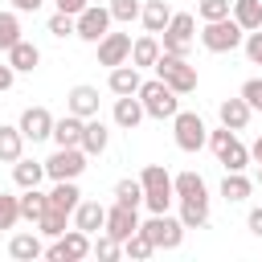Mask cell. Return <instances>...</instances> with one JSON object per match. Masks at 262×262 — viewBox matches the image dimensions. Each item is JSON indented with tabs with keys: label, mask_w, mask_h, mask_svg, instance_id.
I'll use <instances>...</instances> for the list:
<instances>
[{
	"label": "cell",
	"mask_w": 262,
	"mask_h": 262,
	"mask_svg": "<svg viewBox=\"0 0 262 262\" xmlns=\"http://www.w3.org/2000/svg\"><path fill=\"white\" fill-rule=\"evenodd\" d=\"M8 254H12L16 262H37V258H45L41 233H37V229H29V233H12V237H8Z\"/></svg>",
	"instance_id": "obj_20"
},
{
	"label": "cell",
	"mask_w": 262,
	"mask_h": 262,
	"mask_svg": "<svg viewBox=\"0 0 262 262\" xmlns=\"http://www.w3.org/2000/svg\"><path fill=\"white\" fill-rule=\"evenodd\" d=\"M246 229H250L254 237H262V205H258V209H250V217H246Z\"/></svg>",
	"instance_id": "obj_45"
},
{
	"label": "cell",
	"mask_w": 262,
	"mask_h": 262,
	"mask_svg": "<svg viewBox=\"0 0 262 262\" xmlns=\"http://www.w3.org/2000/svg\"><path fill=\"white\" fill-rule=\"evenodd\" d=\"M139 70L131 66V61H123V66H111V78H106V86H111V94H135L139 90Z\"/></svg>",
	"instance_id": "obj_27"
},
{
	"label": "cell",
	"mask_w": 262,
	"mask_h": 262,
	"mask_svg": "<svg viewBox=\"0 0 262 262\" xmlns=\"http://www.w3.org/2000/svg\"><path fill=\"white\" fill-rule=\"evenodd\" d=\"M70 221H74V229H82V233H98L102 229V221H106V205H98V201H78V209L70 213Z\"/></svg>",
	"instance_id": "obj_18"
},
{
	"label": "cell",
	"mask_w": 262,
	"mask_h": 262,
	"mask_svg": "<svg viewBox=\"0 0 262 262\" xmlns=\"http://www.w3.org/2000/svg\"><path fill=\"white\" fill-rule=\"evenodd\" d=\"M16 41H20V16L16 12H0V49L8 53Z\"/></svg>",
	"instance_id": "obj_36"
},
{
	"label": "cell",
	"mask_w": 262,
	"mask_h": 262,
	"mask_svg": "<svg viewBox=\"0 0 262 262\" xmlns=\"http://www.w3.org/2000/svg\"><path fill=\"white\" fill-rule=\"evenodd\" d=\"M250 102L237 94V98H221L217 102V119H221V127H229V131H246V123H250Z\"/></svg>",
	"instance_id": "obj_16"
},
{
	"label": "cell",
	"mask_w": 262,
	"mask_h": 262,
	"mask_svg": "<svg viewBox=\"0 0 262 262\" xmlns=\"http://www.w3.org/2000/svg\"><path fill=\"white\" fill-rule=\"evenodd\" d=\"M139 184H143V205H147V213H168V209H172L176 192H172V176H168L164 164H143Z\"/></svg>",
	"instance_id": "obj_3"
},
{
	"label": "cell",
	"mask_w": 262,
	"mask_h": 262,
	"mask_svg": "<svg viewBox=\"0 0 262 262\" xmlns=\"http://www.w3.org/2000/svg\"><path fill=\"white\" fill-rule=\"evenodd\" d=\"M115 201L139 209V205H143V184H139V176H123V180L115 184Z\"/></svg>",
	"instance_id": "obj_35"
},
{
	"label": "cell",
	"mask_w": 262,
	"mask_h": 262,
	"mask_svg": "<svg viewBox=\"0 0 262 262\" xmlns=\"http://www.w3.org/2000/svg\"><path fill=\"white\" fill-rule=\"evenodd\" d=\"M111 8H102V4H86L78 16H74V37L78 41H90V45H98L106 33H111Z\"/></svg>",
	"instance_id": "obj_9"
},
{
	"label": "cell",
	"mask_w": 262,
	"mask_h": 262,
	"mask_svg": "<svg viewBox=\"0 0 262 262\" xmlns=\"http://www.w3.org/2000/svg\"><path fill=\"white\" fill-rule=\"evenodd\" d=\"M111 119H115V127H123V131H135L147 115H143V102H139V94H115V111H111Z\"/></svg>",
	"instance_id": "obj_14"
},
{
	"label": "cell",
	"mask_w": 262,
	"mask_h": 262,
	"mask_svg": "<svg viewBox=\"0 0 262 262\" xmlns=\"http://www.w3.org/2000/svg\"><path fill=\"white\" fill-rule=\"evenodd\" d=\"M12 180H16V188H33V184H41V180H45V160H29V156H20V160L12 164Z\"/></svg>",
	"instance_id": "obj_31"
},
{
	"label": "cell",
	"mask_w": 262,
	"mask_h": 262,
	"mask_svg": "<svg viewBox=\"0 0 262 262\" xmlns=\"http://www.w3.org/2000/svg\"><path fill=\"white\" fill-rule=\"evenodd\" d=\"M139 233H143L156 250H176V246L184 242V225H180V217H172V213H151L147 221H139Z\"/></svg>",
	"instance_id": "obj_7"
},
{
	"label": "cell",
	"mask_w": 262,
	"mask_h": 262,
	"mask_svg": "<svg viewBox=\"0 0 262 262\" xmlns=\"http://www.w3.org/2000/svg\"><path fill=\"white\" fill-rule=\"evenodd\" d=\"M66 111H74V115H82V119H94V115H98V86L78 82V86L66 94Z\"/></svg>",
	"instance_id": "obj_19"
},
{
	"label": "cell",
	"mask_w": 262,
	"mask_h": 262,
	"mask_svg": "<svg viewBox=\"0 0 262 262\" xmlns=\"http://www.w3.org/2000/svg\"><path fill=\"white\" fill-rule=\"evenodd\" d=\"M180 225L184 229H205L209 225V196H188V201H180Z\"/></svg>",
	"instance_id": "obj_25"
},
{
	"label": "cell",
	"mask_w": 262,
	"mask_h": 262,
	"mask_svg": "<svg viewBox=\"0 0 262 262\" xmlns=\"http://www.w3.org/2000/svg\"><path fill=\"white\" fill-rule=\"evenodd\" d=\"M258 184H262V168H258Z\"/></svg>",
	"instance_id": "obj_50"
},
{
	"label": "cell",
	"mask_w": 262,
	"mask_h": 262,
	"mask_svg": "<svg viewBox=\"0 0 262 262\" xmlns=\"http://www.w3.org/2000/svg\"><path fill=\"white\" fill-rule=\"evenodd\" d=\"M131 57V37L127 33H106L98 41V66H123Z\"/></svg>",
	"instance_id": "obj_15"
},
{
	"label": "cell",
	"mask_w": 262,
	"mask_h": 262,
	"mask_svg": "<svg viewBox=\"0 0 262 262\" xmlns=\"http://www.w3.org/2000/svg\"><path fill=\"white\" fill-rule=\"evenodd\" d=\"M192 41H196V16H192V12H172V20H168L164 33H160V49L188 57Z\"/></svg>",
	"instance_id": "obj_6"
},
{
	"label": "cell",
	"mask_w": 262,
	"mask_h": 262,
	"mask_svg": "<svg viewBox=\"0 0 262 262\" xmlns=\"http://www.w3.org/2000/svg\"><path fill=\"white\" fill-rule=\"evenodd\" d=\"M172 192H176V201H188V196H209V184H205V176L201 172H176L172 176Z\"/></svg>",
	"instance_id": "obj_28"
},
{
	"label": "cell",
	"mask_w": 262,
	"mask_h": 262,
	"mask_svg": "<svg viewBox=\"0 0 262 262\" xmlns=\"http://www.w3.org/2000/svg\"><path fill=\"white\" fill-rule=\"evenodd\" d=\"M82 127H86V119L74 115V111H66L61 119H53V135H49V139H53L57 147H78V143H82Z\"/></svg>",
	"instance_id": "obj_17"
},
{
	"label": "cell",
	"mask_w": 262,
	"mask_h": 262,
	"mask_svg": "<svg viewBox=\"0 0 262 262\" xmlns=\"http://www.w3.org/2000/svg\"><path fill=\"white\" fill-rule=\"evenodd\" d=\"M90 254H98V258H119V254H123V242H115L111 233L98 229V233L90 237Z\"/></svg>",
	"instance_id": "obj_38"
},
{
	"label": "cell",
	"mask_w": 262,
	"mask_h": 262,
	"mask_svg": "<svg viewBox=\"0 0 262 262\" xmlns=\"http://www.w3.org/2000/svg\"><path fill=\"white\" fill-rule=\"evenodd\" d=\"M25 156V135L12 123H0V164H16Z\"/></svg>",
	"instance_id": "obj_30"
},
{
	"label": "cell",
	"mask_w": 262,
	"mask_h": 262,
	"mask_svg": "<svg viewBox=\"0 0 262 262\" xmlns=\"http://www.w3.org/2000/svg\"><path fill=\"white\" fill-rule=\"evenodd\" d=\"M196 16L201 20H221V16H229V0H201Z\"/></svg>",
	"instance_id": "obj_42"
},
{
	"label": "cell",
	"mask_w": 262,
	"mask_h": 262,
	"mask_svg": "<svg viewBox=\"0 0 262 262\" xmlns=\"http://www.w3.org/2000/svg\"><path fill=\"white\" fill-rule=\"evenodd\" d=\"M172 139H176L180 151H201L205 139H209V127L196 111H176L172 115Z\"/></svg>",
	"instance_id": "obj_8"
},
{
	"label": "cell",
	"mask_w": 262,
	"mask_h": 262,
	"mask_svg": "<svg viewBox=\"0 0 262 262\" xmlns=\"http://www.w3.org/2000/svg\"><path fill=\"white\" fill-rule=\"evenodd\" d=\"M45 209H49V196L41 192V184H33V188H20V221H37Z\"/></svg>",
	"instance_id": "obj_33"
},
{
	"label": "cell",
	"mask_w": 262,
	"mask_h": 262,
	"mask_svg": "<svg viewBox=\"0 0 262 262\" xmlns=\"http://www.w3.org/2000/svg\"><path fill=\"white\" fill-rule=\"evenodd\" d=\"M139 20H143V29L147 33H164V25L172 20V8H168V0H143V8H139Z\"/></svg>",
	"instance_id": "obj_26"
},
{
	"label": "cell",
	"mask_w": 262,
	"mask_h": 262,
	"mask_svg": "<svg viewBox=\"0 0 262 262\" xmlns=\"http://www.w3.org/2000/svg\"><path fill=\"white\" fill-rule=\"evenodd\" d=\"M16 221H20V196L0 192V229H16Z\"/></svg>",
	"instance_id": "obj_37"
},
{
	"label": "cell",
	"mask_w": 262,
	"mask_h": 262,
	"mask_svg": "<svg viewBox=\"0 0 262 262\" xmlns=\"http://www.w3.org/2000/svg\"><path fill=\"white\" fill-rule=\"evenodd\" d=\"M242 98L250 102V111H262V78H246L242 82Z\"/></svg>",
	"instance_id": "obj_44"
},
{
	"label": "cell",
	"mask_w": 262,
	"mask_h": 262,
	"mask_svg": "<svg viewBox=\"0 0 262 262\" xmlns=\"http://www.w3.org/2000/svg\"><path fill=\"white\" fill-rule=\"evenodd\" d=\"M242 49H246V57H250V66H262V29H254V33H246V37H242Z\"/></svg>",
	"instance_id": "obj_43"
},
{
	"label": "cell",
	"mask_w": 262,
	"mask_h": 262,
	"mask_svg": "<svg viewBox=\"0 0 262 262\" xmlns=\"http://www.w3.org/2000/svg\"><path fill=\"white\" fill-rule=\"evenodd\" d=\"M111 8V20H119V25H131V20H139V0H111L106 4Z\"/></svg>",
	"instance_id": "obj_39"
},
{
	"label": "cell",
	"mask_w": 262,
	"mask_h": 262,
	"mask_svg": "<svg viewBox=\"0 0 262 262\" xmlns=\"http://www.w3.org/2000/svg\"><path fill=\"white\" fill-rule=\"evenodd\" d=\"M45 196H49V209L74 213V209H78V201H82V188H78V180H53V188H49Z\"/></svg>",
	"instance_id": "obj_24"
},
{
	"label": "cell",
	"mask_w": 262,
	"mask_h": 262,
	"mask_svg": "<svg viewBox=\"0 0 262 262\" xmlns=\"http://www.w3.org/2000/svg\"><path fill=\"white\" fill-rule=\"evenodd\" d=\"M45 29H49V37H57V41H66V37H74V16H70V12H53Z\"/></svg>",
	"instance_id": "obj_41"
},
{
	"label": "cell",
	"mask_w": 262,
	"mask_h": 262,
	"mask_svg": "<svg viewBox=\"0 0 262 262\" xmlns=\"http://www.w3.org/2000/svg\"><path fill=\"white\" fill-rule=\"evenodd\" d=\"M20 135H25V143H41V139H49L53 135V115L45 111V106H25V115H20Z\"/></svg>",
	"instance_id": "obj_13"
},
{
	"label": "cell",
	"mask_w": 262,
	"mask_h": 262,
	"mask_svg": "<svg viewBox=\"0 0 262 262\" xmlns=\"http://www.w3.org/2000/svg\"><path fill=\"white\" fill-rule=\"evenodd\" d=\"M246 29L233 20V16H221V20H201V45L209 53H233L242 45Z\"/></svg>",
	"instance_id": "obj_5"
},
{
	"label": "cell",
	"mask_w": 262,
	"mask_h": 262,
	"mask_svg": "<svg viewBox=\"0 0 262 262\" xmlns=\"http://www.w3.org/2000/svg\"><path fill=\"white\" fill-rule=\"evenodd\" d=\"M156 57H160V37H156V33H143V37L131 41V57H127V61H131L135 70H151Z\"/></svg>",
	"instance_id": "obj_21"
},
{
	"label": "cell",
	"mask_w": 262,
	"mask_h": 262,
	"mask_svg": "<svg viewBox=\"0 0 262 262\" xmlns=\"http://www.w3.org/2000/svg\"><path fill=\"white\" fill-rule=\"evenodd\" d=\"M106 143H111L106 123H102L98 115H94V119H86V127H82V143H78V147H82L86 156H102V151H106Z\"/></svg>",
	"instance_id": "obj_23"
},
{
	"label": "cell",
	"mask_w": 262,
	"mask_h": 262,
	"mask_svg": "<svg viewBox=\"0 0 262 262\" xmlns=\"http://www.w3.org/2000/svg\"><path fill=\"white\" fill-rule=\"evenodd\" d=\"M123 254H127V258H139V262H143V258H151V254H156V246H151V242H147V237H143V233L135 229V233H131V237L123 242Z\"/></svg>",
	"instance_id": "obj_40"
},
{
	"label": "cell",
	"mask_w": 262,
	"mask_h": 262,
	"mask_svg": "<svg viewBox=\"0 0 262 262\" xmlns=\"http://www.w3.org/2000/svg\"><path fill=\"white\" fill-rule=\"evenodd\" d=\"M151 70H156V78H160L164 86H172L180 98L196 90V66H192L188 57H180V53H164V49H160V57H156Z\"/></svg>",
	"instance_id": "obj_1"
},
{
	"label": "cell",
	"mask_w": 262,
	"mask_h": 262,
	"mask_svg": "<svg viewBox=\"0 0 262 262\" xmlns=\"http://www.w3.org/2000/svg\"><path fill=\"white\" fill-rule=\"evenodd\" d=\"M139 102H143V115L147 119H172L176 111H180V94L172 90V86H164L160 78H147V82H139Z\"/></svg>",
	"instance_id": "obj_4"
},
{
	"label": "cell",
	"mask_w": 262,
	"mask_h": 262,
	"mask_svg": "<svg viewBox=\"0 0 262 262\" xmlns=\"http://www.w3.org/2000/svg\"><path fill=\"white\" fill-rule=\"evenodd\" d=\"M86 151L82 147H57L49 160H45V176L49 180H78L82 172H86Z\"/></svg>",
	"instance_id": "obj_10"
},
{
	"label": "cell",
	"mask_w": 262,
	"mask_h": 262,
	"mask_svg": "<svg viewBox=\"0 0 262 262\" xmlns=\"http://www.w3.org/2000/svg\"><path fill=\"white\" fill-rule=\"evenodd\" d=\"M229 16L246 33H254V29H262V0H229Z\"/></svg>",
	"instance_id": "obj_29"
},
{
	"label": "cell",
	"mask_w": 262,
	"mask_h": 262,
	"mask_svg": "<svg viewBox=\"0 0 262 262\" xmlns=\"http://www.w3.org/2000/svg\"><path fill=\"white\" fill-rule=\"evenodd\" d=\"M4 61H8L16 74H33V70L41 66V49H37L33 41H25V37H20V41L8 49V57H4Z\"/></svg>",
	"instance_id": "obj_22"
},
{
	"label": "cell",
	"mask_w": 262,
	"mask_h": 262,
	"mask_svg": "<svg viewBox=\"0 0 262 262\" xmlns=\"http://www.w3.org/2000/svg\"><path fill=\"white\" fill-rule=\"evenodd\" d=\"M45 258L49 262H82V258H90V233L66 229L61 237H53V246H45Z\"/></svg>",
	"instance_id": "obj_11"
},
{
	"label": "cell",
	"mask_w": 262,
	"mask_h": 262,
	"mask_svg": "<svg viewBox=\"0 0 262 262\" xmlns=\"http://www.w3.org/2000/svg\"><path fill=\"white\" fill-rule=\"evenodd\" d=\"M139 229V209H131V205H111L106 209V221H102V233H111L115 242H127L131 233Z\"/></svg>",
	"instance_id": "obj_12"
},
{
	"label": "cell",
	"mask_w": 262,
	"mask_h": 262,
	"mask_svg": "<svg viewBox=\"0 0 262 262\" xmlns=\"http://www.w3.org/2000/svg\"><path fill=\"white\" fill-rule=\"evenodd\" d=\"M12 82H16V70H12L8 61H0V94H4V90H12Z\"/></svg>",
	"instance_id": "obj_46"
},
{
	"label": "cell",
	"mask_w": 262,
	"mask_h": 262,
	"mask_svg": "<svg viewBox=\"0 0 262 262\" xmlns=\"http://www.w3.org/2000/svg\"><path fill=\"white\" fill-rule=\"evenodd\" d=\"M258 242H262V237H258Z\"/></svg>",
	"instance_id": "obj_51"
},
{
	"label": "cell",
	"mask_w": 262,
	"mask_h": 262,
	"mask_svg": "<svg viewBox=\"0 0 262 262\" xmlns=\"http://www.w3.org/2000/svg\"><path fill=\"white\" fill-rule=\"evenodd\" d=\"M250 192H254V180H250L246 172H225V180H221V196H225L229 205L250 201Z\"/></svg>",
	"instance_id": "obj_32"
},
{
	"label": "cell",
	"mask_w": 262,
	"mask_h": 262,
	"mask_svg": "<svg viewBox=\"0 0 262 262\" xmlns=\"http://www.w3.org/2000/svg\"><path fill=\"white\" fill-rule=\"evenodd\" d=\"M66 225H70V213H61V209H45V213L33 221V229H37L41 237H61Z\"/></svg>",
	"instance_id": "obj_34"
},
{
	"label": "cell",
	"mask_w": 262,
	"mask_h": 262,
	"mask_svg": "<svg viewBox=\"0 0 262 262\" xmlns=\"http://www.w3.org/2000/svg\"><path fill=\"white\" fill-rule=\"evenodd\" d=\"M53 4H57V12H70V16H78V12H82L90 0H53Z\"/></svg>",
	"instance_id": "obj_47"
},
{
	"label": "cell",
	"mask_w": 262,
	"mask_h": 262,
	"mask_svg": "<svg viewBox=\"0 0 262 262\" xmlns=\"http://www.w3.org/2000/svg\"><path fill=\"white\" fill-rule=\"evenodd\" d=\"M8 4H12V12H37L45 0H8Z\"/></svg>",
	"instance_id": "obj_48"
},
{
	"label": "cell",
	"mask_w": 262,
	"mask_h": 262,
	"mask_svg": "<svg viewBox=\"0 0 262 262\" xmlns=\"http://www.w3.org/2000/svg\"><path fill=\"white\" fill-rule=\"evenodd\" d=\"M250 164H258V168H262V135L250 143Z\"/></svg>",
	"instance_id": "obj_49"
},
{
	"label": "cell",
	"mask_w": 262,
	"mask_h": 262,
	"mask_svg": "<svg viewBox=\"0 0 262 262\" xmlns=\"http://www.w3.org/2000/svg\"><path fill=\"white\" fill-rule=\"evenodd\" d=\"M205 147H213V156H217V164H225V172H246L250 168V147L229 127H213L209 139H205Z\"/></svg>",
	"instance_id": "obj_2"
}]
</instances>
